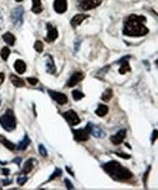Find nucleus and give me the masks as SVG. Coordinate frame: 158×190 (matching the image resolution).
Instances as JSON below:
<instances>
[{"mask_svg":"<svg viewBox=\"0 0 158 190\" xmlns=\"http://www.w3.org/2000/svg\"><path fill=\"white\" fill-rule=\"evenodd\" d=\"M147 18L145 16L130 15L124 21V27L122 33L128 37H142L149 33V29L145 26Z\"/></svg>","mask_w":158,"mask_h":190,"instance_id":"obj_1","label":"nucleus"},{"mask_svg":"<svg viewBox=\"0 0 158 190\" xmlns=\"http://www.w3.org/2000/svg\"><path fill=\"white\" fill-rule=\"evenodd\" d=\"M102 167L104 171L115 181H127L133 177V173L127 168L123 167L120 162L115 160L105 163L102 165Z\"/></svg>","mask_w":158,"mask_h":190,"instance_id":"obj_2","label":"nucleus"},{"mask_svg":"<svg viewBox=\"0 0 158 190\" xmlns=\"http://www.w3.org/2000/svg\"><path fill=\"white\" fill-rule=\"evenodd\" d=\"M0 124L3 129L7 132H11L16 128V119L13 110H6L0 117Z\"/></svg>","mask_w":158,"mask_h":190,"instance_id":"obj_3","label":"nucleus"},{"mask_svg":"<svg viewBox=\"0 0 158 190\" xmlns=\"http://www.w3.org/2000/svg\"><path fill=\"white\" fill-rule=\"evenodd\" d=\"M23 13L24 10L22 6H18L12 11L11 21L16 27H20L23 23Z\"/></svg>","mask_w":158,"mask_h":190,"instance_id":"obj_4","label":"nucleus"},{"mask_svg":"<svg viewBox=\"0 0 158 190\" xmlns=\"http://www.w3.org/2000/svg\"><path fill=\"white\" fill-rule=\"evenodd\" d=\"M103 0H80L79 8L82 11H90L97 8L102 3Z\"/></svg>","mask_w":158,"mask_h":190,"instance_id":"obj_5","label":"nucleus"},{"mask_svg":"<svg viewBox=\"0 0 158 190\" xmlns=\"http://www.w3.org/2000/svg\"><path fill=\"white\" fill-rule=\"evenodd\" d=\"M75 140L78 142H85L89 139L90 136V131L85 127V128H80L78 129H72Z\"/></svg>","mask_w":158,"mask_h":190,"instance_id":"obj_6","label":"nucleus"},{"mask_svg":"<svg viewBox=\"0 0 158 190\" xmlns=\"http://www.w3.org/2000/svg\"><path fill=\"white\" fill-rule=\"evenodd\" d=\"M63 117L71 126H76L81 123V119L74 110H69L63 113Z\"/></svg>","mask_w":158,"mask_h":190,"instance_id":"obj_7","label":"nucleus"},{"mask_svg":"<svg viewBox=\"0 0 158 190\" xmlns=\"http://www.w3.org/2000/svg\"><path fill=\"white\" fill-rule=\"evenodd\" d=\"M48 94L50 97H52L53 100H55V102L58 104H59L60 105H65L66 103H67L68 102V97L67 96L63 93H60V92H55L53 90H48Z\"/></svg>","mask_w":158,"mask_h":190,"instance_id":"obj_8","label":"nucleus"},{"mask_svg":"<svg viewBox=\"0 0 158 190\" xmlns=\"http://www.w3.org/2000/svg\"><path fill=\"white\" fill-rule=\"evenodd\" d=\"M130 59V56L127 55V56L122 57V59H120L119 61L117 62V63L120 64L121 67L119 69V73L122 75L127 73V72L131 71V67H130V65L128 63V60Z\"/></svg>","mask_w":158,"mask_h":190,"instance_id":"obj_9","label":"nucleus"},{"mask_svg":"<svg viewBox=\"0 0 158 190\" xmlns=\"http://www.w3.org/2000/svg\"><path fill=\"white\" fill-rule=\"evenodd\" d=\"M47 29H48V34L45 38V40L48 43H53L58 37V32L57 29L53 27L50 23H47Z\"/></svg>","mask_w":158,"mask_h":190,"instance_id":"obj_10","label":"nucleus"},{"mask_svg":"<svg viewBox=\"0 0 158 190\" xmlns=\"http://www.w3.org/2000/svg\"><path fill=\"white\" fill-rule=\"evenodd\" d=\"M126 137V129H122L120 131L117 132L114 135L111 136L110 137V140L115 145H120L123 142L124 139Z\"/></svg>","mask_w":158,"mask_h":190,"instance_id":"obj_11","label":"nucleus"},{"mask_svg":"<svg viewBox=\"0 0 158 190\" xmlns=\"http://www.w3.org/2000/svg\"><path fill=\"white\" fill-rule=\"evenodd\" d=\"M85 78V75L84 74L81 73V72H76L70 77V78L69 79L68 82H67V86L69 87H73L75 86H76L79 82L81 81L82 80H83Z\"/></svg>","mask_w":158,"mask_h":190,"instance_id":"obj_12","label":"nucleus"},{"mask_svg":"<svg viewBox=\"0 0 158 190\" xmlns=\"http://www.w3.org/2000/svg\"><path fill=\"white\" fill-rule=\"evenodd\" d=\"M53 8L57 13H64L67 11V0H55Z\"/></svg>","mask_w":158,"mask_h":190,"instance_id":"obj_13","label":"nucleus"},{"mask_svg":"<svg viewBox=\"0 0 158 190\" xmlns=\"http://www.w3.org/2000/svg\"><path fill=\"white\" fill-rule=\"evenodd\" d=\"M89 17V15L86 14H77L76 16H75L73 17V18L70 21V23H71V26L73 28H76L77 26L81 24V23L83 21H85L86 18H87Z\"/></svg>","mask_w":158,"mask_h":190,"instance_id":"obj_14","label":"nucleus"},{"mask_svg":"<svg viewBox=\"0 0 158 190\" xmlns=\"http://www.w3.org/2000/svg\"><path fill=\"white\" fill-rule=\"evenodd\" d=\"M47 60H46V70L47 72L50 74H54L56 72V67H55L54 60L53 57L50 55H46Z\"/></svg>","mask_w":158,"mask_h":190,"instance_id":"obj_15","label":"nucleus"},{"mask_svg":"<svg viewBox=\"0 0 158 190\" xmlns=\"http://www.w3.org/2000/svg\"><path fill=\"white\" fill-rule=\"evenodd\" d=\"M14 68L18 74H23L26 70V65L23 60H16L14 64Z\"/></svg>","mask_w":158,"mask_h":190,"instance_id":"obj_16","label":"nucleus"},{"mask_svg":"<svg viewBox=\"0 0 158 190\" xmlns=\"http://www.w3.org/2000/svg\"><path fill=\"white\" fill-rule=\"evenodd\" d=\"M11 80V83L15 86L18 87V88H21V87H23L25 86V82L23 79L19 78L16 75H13V74H11L10 77Z\"/></svg>","mask_w":158,"mask_h":190,"instance_id":"obj_17","label":"nucleus"},{"mask_svg":"<svg viewBox=\"0 0 158 190\" xmlns=\"http://www.w3.org/2000/svg\"><path fill=\"white\" fill-rule=\"evenodd\" d=\"M32 8H31V11L33 13L39 14L41 13L43 11L42 5L41 0H32Z\"/></svg>","mask_w":158,"mask_h":190,"instance_id":"obj_18","label":"nucleus"},{"mask_svg":"<svg viewBox=\"0 0 158 190\" xmlns=\"http://www.w3.org/2000/svg\"><path fill=\"white\" fill-rule=\"evenodd\" d=\"M30 143H31V140H30V138L28 137V136L27 135V134H25L23 140H22L21 142L19 143V144H18V149L19 151L26 150Z\"/></svg>","mask_w":158,"mask_h":190,"instance_id":"obj_19","label":"nucleus"},{"mask_svg":"<svg viewBox=\"0 0 158 190\" xmlns=\"http://www.w3.org/2000/svg\"><path fill=\"white\" fill-rule=\"evenodd\" d=\"M2 38L7 45H11V46L14 45L15 42H16V37L12 33L6 32L2 35Z\"/></svg>","mask_w":158,"mask_h":190,"instance_id":"obj_20","label":"nucleus"},{"mask_svg":"<svg viewBox=\"0 0 158 190\" xmlns=\"http://www.w3.org/2000/svg\"><path fill=\"white\" fill-rule=\"evenodd\" d=\"M109 111V107L107 105H103V104H100L98 105V108L95 110V114L97 116H98L99 117H104V116L107 115Z\"/></svg>","mask_w":158,"mask_h":190,"instance_id":"obj_21","label":"nucleus"},{"mask_svg":"<svg viewBox=\"0 0 158 190\" xmlns=\"http://www.w3.org/2000/svg\"><path fill=\"white\" fill-rule=\"evenodd\" d=\"M34 168V159L31 158L28 159L26 162H25L24 165L23 167V173L25 175L29 173Z\"/></svg>","mask_w":158,"mask_h":190,"instance_id":"obj_22","label":"nucleus"},{"mask_svg":"<svg viewBox=\"0 0 158 190\" xmlns=\"http://www.w3.org/2000/svg\"><path fill=\"white\" fill-rule=\"evenodd\" d=\"M0 143H1L7 149L10 151H13L15 149V148H16V145L13 143L7 140L5 137H4L2 135H0Z\"/></svg>","mask_w":158,"mask_h":190,"instance_id":"obj_23","label":"nucleus"},{"mask_svg":"<svg viewBox=\"0 0 158 190\" xmlns=\"http://www.w3.org/2000/svg\"><path fill=\"white\" fill-rule=\"evenodd\" d=\"M113 97V91L112 89H107L101 95V100L104 102H109Z\"/></svg>","mask_w":158,"mask_h":190,"instance_id":"obj_24","label":"nucleus"},{"mask_svg":"<svg viewBox=\"0 0 158 190\" xmlns=\"http://www.w3.org/2000/svg\"><path fill=\"white\" fill-rule=\"evenodd\" d=\"M91 134H93V135L95 137H104L105 136V133H104L103 129L98 127H95L94 125H93V127H92Z\"/></svg>","mask_w":158,"mask_h":190,"instance_id":"obj_25","label":"nucleus"},{"mask_svg":"<svg viewBox=\"0 0 158 190\" xmlns=\"http://www.w3.org/2000/svg\"><path fill=\"white\" fill-rule=\"evenodd\" d=\"M10 54V50L8 47H3L0 51V56L4 61H7Z\"/></svg>","mask_w":158,"mask_h":190,"instance_id":"obj_26","label":"nucleus"},{"mask_svg":"<svg viewBox=\"0 0 158 190\" xmlns=\"http://www.w3.org/2000/svg\"><path fill=\"white\" fill-rule=\"evenodd\" d=\"M62 173H63V171H62V170L60 169V168L56 167L55 169L54 172H53V173L50 175L49 179L48 180V181H47V182H50V181H51L52 180H54L55 179H56V178L59 177V176H61Z\"/></svg>","mask_w":158,"mask_h":190,"instance_id":"obj_27","label":"nucleus"},{"mask_svg":"<svg viewBox=\"0 0 158 190\" xmlns=\"http://www.w3.org/2000/svg\"><path fill=\"white\" fill-rule=\"evenodd\" d=\"M72 97L75 101H79L85 97V95L78 90H73L72 92Z\"/></svg>","mask_w":158,"mask_h":190,"instance_id":"obj_28","label":"nucleus"},{"mask_svg":"<svg viewBox=\"0 0 158 190\" xmlns=\"http://www.w3.org/2000/svg\"><path fill=\"white\" fill-rule=\"evenodd\" d=\"M34 48L35 50L37 51L38 53H42L44 49L43 43L42 41H40V40H37V41L35 42L34 45Z\"/></svg>","mask_w":158,"mask_h":190,"instance_id":"obj_29","label":"nucleus"},{"mask_svg":"<svg viewBox=\"0 0 158 190\" xmlns=\"http://www.w3.org/2000/svg\"><path fill=\"white\" fill-rule=\"evenodd\" d=\"M150 170H151V165H149L147 169V170H146V172L144 173V176H143V183H144V186H145L146 188H147L148 178H149V172H150Z\"/></svg>","mask_w":158,"mask_h":190,"instance_id":"obj_30","label":"nucleus"},{"mask_svg":"<svg viewBox=\"0 0 158 190\" xmlns=\"http://www.w3.org/2000/svg\"><path fill=\"white\" fill-rule=\"evenodd\" d=\"M39 152H40V154H41L42 156L44 157H46L47 156H48V151H47L46 148L45 147V146L42 145V144H40L39 145Z\"/></svg>","mask_w":158,"mask_h":190,"instance_id":"obj_31","label":"nucleus"},{"mask_svg":"<svg viewBox=\"0 0 158 190\" xmlns=\"http://www.w3.org/2000/svg\"><path fill=\"white\" fill-rule=\"evenodd\" d=\"M28 178L26 177V176H20L17 179V183L20 185V186H23L24 185L25 183L27 181Z\"/></svg>","mask_w":158,"mask_h":190,"instance_id":"obj_32","label":"nucleus"},{"mask_svg":"<svg viewBox=\"0 0 158 190\" xmlns=\"http://www.w3.org/2000/svg\"><path fill=\"white\" fill-rule=\"evenodd\" d=\"M115 154H116L117 156H118V157H120L121 158H122V159H129L131 157V156L130 155V154H125V153H123V152H114Z\"/></svg>","mask_w":158,"mask_h":190,"instance_id":"obj_33","label":"nucleus"},{"mask_svg":"<svg viewBox=\"0 0 158 190\" xmlns=\"http://www.w3.org/2000/svg\"><path fill=\"white\" fill-rule=\"evenodd\" d=\"M64 182H65V184H66V188L68 189H75V186H74L73 184L72 183V181H70L69 179H64Z\"/></svg>","mask_w":158,"mask_h":190,"instance_id":"obj_34","label":"nucleus"},{"mask_svg":"<svg viewBox=\"0 0 158 190\" xmlns=\"http://www.w3.org/2000/svg\"><path fill=\"white\" fill-rule=\"evenodd\" d=\"M27 81L31 84V85L35 86L37 84V83L39 82V80L37 78H32V77H31V78H27Z\"/></svg>","mask_w":158,"mask_h":190,"instance_id":"obj_35","label":"nucleus"},{"mask_svg":"<svg viewBox=\"0 0 158 190\" xmlns=\"http://www.w3.org/2000/svg\"><path fill=\"white\" fill-rule=\"evenodd\" d=\"M157 129H154L153 131L152 134V137H151V140H152V144H154L155 140H157Z\"/></svg>","mask_w":158,"mask_h":190,"instance_id":"obj_36","label":"nucleus"},{"mask_svg":"<svg viewBox=\"0 0 158 190\" xmlns=\"http://www.w3.org/2000/svg\"><path fill=\"white\" fill-rule=\"evenodd\" d=\"M21 161H22V159H21V157H16V159H13V160L12 161V162H15V163H16L17 164H18V165H20V164H21Z\"/></svg>","mask_w":158,"mask_h":190,"instance_id":"obj_37","label":"nucleus"},{"mask_svg":"<svg viewBox=\"0 0 158 190\" xmlns=\"http://www.w3.org/2000/svg\"><path fill=\"white\" fill-rule=\"evenodd\" d=\"M2 184H3V185H4V186H8V185L12 184V180H9V179L3 180Z\"/></svg>","mask_w":158,"mask_h":190,"instance_id":"obj_38","label":"nucleus"},{"mask_svg":"<svg viewBox=\"0 0 158 190\" xmlns=\"http://www.w3.org/2000/svg\"><path fill=\"white\" fill-rule=\"evenodd\" d=\"M10 169H7V168H3L2 169V174L4 175V176H8V175L10 174Z\"/></svg>","mask_w":158,"mask_h":190,"instance_id":"obj_39","label":"nucleus"},{"mask_svg":"<svg viewBox=\"0 0 158 190\" xmlns=\"http://www.w3.org/2000/svg\"><path fill=\"white\" fill-rule=\"evenodd\" d=\"M4 78H5V76H4V74L3 73H0V85L3 83L4 82Z\"/></svg>","mask_w":158,"mask_h":190,"instance_id":"obj_40","label":"nucleus"},{"mask_svg":"<svg viewBox=\"0 0 158 190\" xmlns=\"http://www.w3.org/2000/svg\"><path fill=\"white\" fill-rule=\"evenodd\" d=\"M66 171H67V172L71 174V175H72V176H73V177H75V174H74V173L72 172V171L71 170L69 169V167H67V166H66Z\"/></svg>","mask_w":158,"mask_h":190,"instance_id":"obj_41","label":"nucleus"},{"mask_svg":"<svg viewBox=\"0 0 158 190\" xmlns=\"http://www.w3.org/2000/svg\"><path fill=\"white\" fill-rule=\"evenodd\" d=\"M16 2H22L23 1V0H16Z\"/></svg>","mask_w":158,"mask_h":190,"instance_id":"obj_42","label":"nucleus"},{"mask_svg":"<svg viewBox=\"0 0 158 190\" xmlns=\"http://www.w3.org/2000/svg\"><path fill=\"white\" fill-rule=\"evenodd\" d=\"M0 104H1V100H0Z\"/></svg>","mask_w":158,"mask_h":190,"instance_id":"obj_43","label":"nucleus"}]
</instances>
